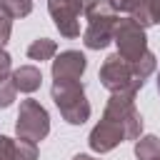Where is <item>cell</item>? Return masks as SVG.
Masks as SVG:
<instances>
[{
  "mask_svg": "<svg viewBox=\"0 0 160 160\" xmlns=\"http://www.w3.org/2000/svg\"><path fill=\"white\" fill-rule=\"evenodd\" d=\"M155 55L148 50L140 60H125L120 52H112L105 58L102 68H100V85L110 92H132L138 95V90L145 85V80L155 72Z\"/></svg>",
  "mask_w": 160,
  "mask_h": 160,
  "instance_id": "obj_1",
  "label": "cell"
},
{
  "mask_svg": "<svg viewBox=\"0 0 160 160\" xmlns=\"http://www.w3.org/2000/svg\"><path fill=\"white\" fill-rule=\"evenodd\" d=\"M88 28L82 32V42L90 50H105L112 42L115 35V22H118V12L112 10L110 0H90L82 10Z\"/></svg>",
  "mask_w": 160,
  "mask_h": 160,
  "instance_id": "obj_2",
  "label": "cell"
},
{
  "mask_svg": "<svg viewBox=\"0 0 160 160\" xmlns=\"http://www.w3.org/2000/svg\"><path fill=\"white\" fill-rule=\"evenodd\" d=\"M50 95L65 122L82 125L90 118V102L85 98V88L80 80H52Z\"/></svg>",
  "mask_w": 160,
  "mask_h": 160,
  "instance_id": "obj_3",
  "label": "cell"
},
{
  "mask_svg": "<svg viewBox=\"0 0 160 160\" xmlns=\"http://www.w3.org/2000/svg\"><path fill=\"white\" fill-rule=\"evenodd\" d=\"M102 118L120 125V130L125 132V140H138L142 132V115L135 108L132 92H110V100L105 102Z\"/></svg>",
  "mask_w": 160,
  "mask_h": 160,
  "instance_id": "obj_4",
  "label": "cell"
},
{
  "mask_svg": "<svg viewBox=\"0 0 160 160\" xmlns=\"http://www.w3.org/2000/svg\"><path fill=\"white\" fill-rule=\"evenodd\" d=\"M15 132L18 138H25V140H32V142H40L48 138L50 132V115L48 110L38 102V100H22L20 102V110H18V120H15Z\"/></svg>",
  "mask_w": 160,
  "mask_h": 160,
  "instance_id": "obj_5",
  "label": "cell"
},
{
  "mask_svg": "<svg viewBox=\"0 0 160 160\" xmlns=\"http://www.w3.org/2000/svg\"><path fill=\"white\" fill-rule=\"evenodd\" d=\"M112 42L118 45V52H120L125 60H140V58L148 52L145 28H142L140 22H135L132 18H118Z\"/></svg>",
  "mask_w": 160,
  "mask_h": 160,
  "instance_id": "obj_6",
  "label": "cell"
},
{
  "mask_svg": "<svg viewBox=\"0 0 160 160\" xmlns=\"http://www.w3.org/2000/svg\"><path fill=\"white\" fill-rule=\"evenodd\" d=\"M85 10L82 0H48V12L65 38H78L80 35V12Z\"/></svg>",
  "mask_w": 160,
  "mask_h": 160,
  "instance_id": "obj_7",
  "label": "cell"
},
{
  "mask_svg": "<svg viewBox=\"0 0 160 160\" xmlns=\"http://www.w3.org/2000/svg\"><path fill=\"white\" fill-rule=\"evenodd\" d=\"M88 142H90V148H92L95 152L105 155V152L115 150L120 142H125V132H122V130H120V125H115L112 120L102 118V120H100V122L90 130Z\"/></svg>",
  "mask_w": 160,
  "mask_h": 160,
  "instance_id": "obj_8",
  "label": "cell"
},
{
  "mask_svg": "<svg viewBox=\"0 0 160 160\" xmlns=\"http://www.w3.org/2000/svg\"><path fill=\"white\" fill-rule=\"evenodd\" d=\"M88 68V58L80 50H62L52 60V80H80Z\"/></svg>",
  "mask_w": 160,
  "mask_h": 160,
  "instance_id": "obj_9",
  "label": "cell"
},
{
  "mask_svg": "<svg viewBox=\"0 0 160 160\" xmlns=\"http://www.w3.org/2000/svg\"><path fill=\"white\" fill-rule=\"evenodd\" d=\"M10 80H12L18 92H35L40 88V82H42V72L35 65H20L18 70H12Z\"/></svg>",
  "mask_w": 160,
  "mask_h": 160,
  "instance_id": "obj_10",
  "label": "cell"
},
{
  "mask_svg": "<svg viewBox=\"0 0 160 160\" xmlns=\"http://www.w3.org/2000/svg\"><path fill=\"white\" fill-rule=\"evenodd\" d=\"M135 158L138 160H160V138L142 135L135 140Z\"/></svg>",
  "mask_w": 160,
  "mask_h": 160,
  "instance_id": "obj_11",
  "label": "cell"
},
{
  "mask_svg": "<svg viewBox=\"0 0 160 160\" xmlns=\"http://www.w3.org/2000/svg\"><path fill=\"white\" fill-rule=\"evenodd\" d=\"M58 52V42L55 40H50V38H38V40H32L30 42V48H28V58L30 60H50L52 55Z\"/></svg>",
  "mask_w": 160,
  "mask_h": 160,
  "instance_id": "obj_12",
  "label": "cell"
},
{
  "mask_svg": "<svg viewBox=\"0 0 160 160\" xmlns=\"http://www.w3.org/2000/svg\"><path fill=\"white\" fill-rule=\"evenodd\" d=\"M0 10H5L10 18H25L32 10V0H0Z\"/></svg>",
  "mask_w": 160,
  "mask_h": 160,
  "instance_id": "obj_13",
  "label": "cell"
},
{
  "mask_svg": "<svg viewBox=\"0 0 160 160\" xmlns=\"http://www.w3.org/2000/svg\"><path fill=\"white\" fill-rule=\"evenodd\" d=\"M15 160H38V142L18 138L15 140Z\"/></svg>",
  "mask_w": 160,
  "mask_h": 160,
  "instance_id": "obj_14",
  "label": "cell"
},
{
  "mask_svg": "<svg viewBox=\"0 0 160 160\" xmlns=\"http://www.w3.org/2000/svg\"><path fill=\"white\" fill-rule=\"evenodd\" d=\"M15 95H18V90H15L12 80H0V110L10 108L15 102Z\"/></svg>",
  "mask_w": 160,
  "mask_h": 160,
  "instance_id": "obj_15",
  "label": "cell"
},
{
  "mask_svg": "<svg viewBox=\"0 0 160 160\" xmlns=\"http://www.w3.org/2000/svg\"><path fill=\"white\" fill-rule=\"evenodd\" d=\"M130 15H132V20H135V22H140L142 28L155 25V22H152V15H150V8H148V0H140V5H138Z\"/></svg>",
  "mask_w": 160,
  "mask_h": 160,
  "instance_id": "obj_16",
  "label": "cell"
},
{
  "mask_svg": "<svg viewBox=\"0 0 160 160\" xmlns=\"http://www.w3.org/2000/svg\"><path fill=\"white\" fill-rule=\"evenodd\" d=\"M10 32H12V18L0 10V48H5V42L10 40Z\"/></svg>",
  "mask_w": 160,
  "mask_h": 160,
  "instance_id": "obj_17",
  "label": "cell"
},
{
  "mask_svg": "<svg viewBox=\"0 0 160 160\" xmlns=\"http://www.w3.org/2000/svg\"><path fill=\"white\" fill-rule=\"evenodd\" d=\"M0 160H15V140L0 135Z\"/></svg>",
  "mask_w": 160,
  "mask_h": 160,
  "instance_id": "obj_18",
  "label": "cell"
},
{
  "mask_svg": "<svg viewBox=\"0 0 160 160\" xmlns=\"http://www.w3.org/2000/svg\"><path fill=\"white\" fill-rule=\"evenodd\" d=\"M12 75V58L8 55L5 48H0V80H8Z\"/></svg>",
  "mask_w": 160,
  "mask_h": 160,
  "instance_id": "obj_19",
  "label": "cell"
},
{
  "mask_svg": "<svg viewBox=\"0 0 160 160\" xmlns=\"http://www.w3.org/2000/svg\"><path fill=\"white\" fill-rule=\"evenodd\" d=\"M110 5L115 12H132L140 5V0H110Z\"/></svg>",
  "mask_w": 160,
  "mask_h": 160,
  "instance_id": "obj_20",
  "label": "cell"
},
{
  "mask_svg": "<svg viewBox=\"0 0 160 160\" xmlns=\"http://www.w3.org/2000/svg\"><path fill=\"white\" fill-rule=\"evenodd\" d=\"M148 8H150V15H152V22L158 25L160 22V0H148Z\"/></svg>",
  "mask_w": 160,
  "mask_h": 160,
  "instance_id": "obj_21",
  "label": "cell"
},
{
  "mask_svg": "<svg viewBox=\"0 0 160 160\" xmlns=\"http://www.w3.org/2000/svg\"><path fill=\"white\" fill-rule=\"evenodd\" d=\"M72 160H98V158H92V155H82V152H80V155H75Z\"/></svg>",
  "mask_w": 160,
  "mask_h": 160,
  "instance_id": "obj_22",
  "label": "cell"
},
{
  "mask_svg": "<svg viewBox=\"0 0 160 160\" xmlns=\"http://www.w3.org/2000/svg\"><path fill=\"white\" fill-rule=\"evenodd\" d=\"M158 92H160V75H158Z\"/></svg>",
  "mask_w": 160,
  "mask_h": 160,
  "instance_id": "obj_23",
  "label": "cell"
},
{
  "mask_svg": "<svg viewBox=\"0 0 160 160\" xmlns=\"http://www.w3.org/2000/svg\"><path fill=\"white\" fill-rule=\"evenodd\" d=\"M82 2H85V5H88V2H90V0H82Z\"/></svg>",
  "mask_w": 160,
  "mask_h": 160,
  "instance_id": "obj_24",
  "label": "cell"
}]
</instances>
